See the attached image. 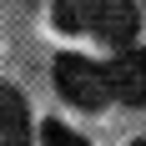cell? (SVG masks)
I'll return each instance as SVG.
<instances>
[{"label":"cell","mask_w":146,"mask_h":146,"mask_svg":"<svg viewBox=\"0 0 146 146\" xmlns=\"http://www.w3.org/2000/svg\"><path fill=\"white\" fill-rule=\"evenodd\" d=\"M56 86L66 101H76L81 111H101L106 101H111V81H106V66H96V60L76 56V50H66V56H56Z\"/></svg>","instance_id":"6da1fadb"},{"label":"cell","mask_w":146,"mask_h":146,"mask_svg":"<svg viewBox=\"0 0 146 146\" xmlns=\"http://www.w3.org/2000/svg\"><path fill=\"white\" fill-rule=\"evenodd\" d=\"M106 81H111V96L126 106H146V50H116V60L106 66Z\"/></svg>","instance_id":"7a4b0ae2"},{"label":"cell","mask_w":146,"mask_h":146,"mask_svg":"<svg viewBox=\"0 0 146 146\" xmlns=\"http://www.w3.org/2000/svg\"><path fill=\"white\" fill-rule=\"evenodd\" d=\"M0 146H30V111L25 96L0 81Z\"/></svg>","instance_id":"3957f363"},{"label":"cell","mask_w":146,"mask_h":146,"mask_svg":"<svg viewBox=\"0 0 146 146\" xmlns=\"http://www.w3.org/2000/svg\"><path fill=\"white\" fill-rule=\"evenodd\" d=\"M136 30H141V15H136V0H106V20H101V35L121 50H131Z\"/></svg>","instance_id":"277c9868"},{"label":"cell","mask_w":146,"mask_h":146,"mask_svg":"<svg viewBox=\"0 0 146 146\" xmlns=\"http://www.w3.org/2000/svg\"><path fill=\"white\" fill-rule=\"evenodd\" d=\"M50 15L60 30H101L106 0H50Z\"/></svg>","instance_id":"5b68a950"},{"label":"cell","mask_w":146,"mask_h":146,"mask_svg":"<svg viewBox=\"0 0 146 146\" xmlns=\"http://www.w3.org/2000/svg\"><path fill=\"white\" fill-rule=\"evenodd\" d=\"M40 146H91L81 131H71V126H60V121H45L40 126Z\"/></svg>","instance_id":"8992f818"},{"label":"cell","mask_w":146,"mask_h":146,"mask_svg":"<svg viewBox=\"0 0 146 146\" xmlns=\"http://www.w3.org/2000/svg\"><path fill=\"white\" fill-rule=\"evenodd\" d=\"M131 146H146V136H141V141H131Z\"/></svg>","instance_id":"52a82bcc"}]
</instances>
